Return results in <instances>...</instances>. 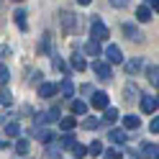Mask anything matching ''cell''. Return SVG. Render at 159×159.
Wrapping results in <instances>:
<instances>
[{
    "label": "cell",
    "mask_w": 159,
    "mask_h": 159,
    "mask_svg": "<svg viewBox=\"0 0 159 159\" xmlns=\"http://www.w3.org/2000/svg\"><path fill=\"white\" fill-rule=\"evenodd\" d=\"M90 36H93V41H108L111 31H108V26L100 21V18H93V26H90Z\"/></svg>",
    "instance_id": "6da1fadb"
},
{
    "label": "cell",
    "mask_w": 159,
    "mask_h": 159,
    "mask_svg": "<svg viewBox=\"0 0 159 159\" xmlns=\"http://www.w3.org/2000/svg\"><path fill=\"white\" fill-rule=\"evenodd\" d=\"M93 72H95L98 77H103V80H111V77H113V72H111V64H108V62H103V59L93 62Z\"/></svg>",
    "instance_id": "7a4b0ae2"
},
{
    "label": "cell",
    "mask_w": 159,
    "mask_h": 159,
    "mask_svg": "<svg viewBox=\"0 0 159 159\" xmlns=\"http://www.w3.org/2000/svg\"><path fill=\"white\" fill-rule=\"evenodd\" d=\"M59 23H62V31L69 34L75 28V13L72 11H62V13H59Z\"/></svg>",
    "instance_id": "3957f363"
},
{
    "label": "cell",
    "mask_w": 159,
    "mask_h": 159,
    "mask_svg": "<svg viewBox=\"0 0 159 159\" xmlns=\"http://www.w3.org/2000/svg\"><path fill=\"white\" fill-rule=\"evenodd\" d=\"M105 62H108V64H121V62H123V57H121V49H118L116 44H111V46L105 49Z\"/></svg>",
    "instance_id": "277c9868"
},
{
    "label": "cell",
    "mask_w": 159,
    "mask_h": 159,
    "mask_svg": "<svg viewBox=\"0 0 159 159\" xmlns=\"http://www.w3.org/2000/svg\"><path fill=\"white\" fill-rule=\"evenodd\" d=\"M108 103H111V98H108L105 93H93L90 105L95 108V111H105V108H108Z\"/></svg>",
    "instance_id": "5b68a950"
},
{
    "label": "cell",
    "mask_w": 159,
    "mask_h": 159,
    "mask_svg": "<svg viewBox=\"0 0 159 159\" xmlns=\"http://www.w3.org/2000/svg\"><path fill=\"white\" fill-rule=\"evenodd\" d=\"M139 105H141L144 113H154L157 108H159V100H157V98H152V95H144L141 100H139Z\"/></svg>",
    "instance_id": "8992f818"
},
{
    "label": "cell",
    "mask_w": 159,
    "mask_h": 159,
    "mask_svg": "<svg viewBox=\"0 0 159 159\" xmlns=\"http://www.w3.org/2000/svg\"><path fill=\"white\" fill-rule=\"evenodd\" d=\"M59 93V85H54V82H41L39 85V95L41 98H54Z\"/></svg>",
    "instance_id": "52a82bcc"
},
{
    "label": "cell",
    "mask_w": 159,
    "mask_h": 159,
    "mask_svg": "<svg viewBox=\"0 0 159 159\" xmlns=\"http://www.w3.org/2000/svg\"><path fill=\"white\" fill-rule=\"evenodd\" d=\"M108 139H111L113 144H126L128 141V134L123 131V128H111V131H108Z\"/></svg>",
    "instance_id": "ba28073f"
},
{
    "label": "cell",
    "mask_w": 159,
    "mask_h": 159,
    "mask_svg": "<svg viewBox=\"0 0 159 159\" xmlns=\"http://www.w3.org/2000/svg\"><path fill=\"white\" fill-rule=\"evenodd\" d=\"M141 69H144V59H141V57L128 59V62H126V72H128V75H136V72H141Z\"/></svg>",
    "instance_id": "9c48e42d"
},
{
    "label": "cell",
    "mask_w": 159,
    "mask_h": 159,
    "mask_svg": "<svg viewBox=\"0 0 159 159\" xmlns=\"http://www.w3.org/2000/svg\"><path fill=\"white\" fill-rule=\"evenodd\" d=\"M59 93H62L67 100H69V98H75V85H72V80H69V77L62 80V85H59Z\"/></svg>",
    "instance_id": "30bf717a"
},
{
    "label": "cell",
    "mask_w": 159,
    "mask_h": 159,
    "mask_svg": "<svg viewBox=\"0 0 159 159\" xmlns=\"http://www.w3.org/2000/svg\"><path fill=\"white\" fill-rule=\"evenodd\" d=\"M121 28H123V34L131 39V41H141V34H139V28L134 23H121Z\"/></svg>",
    "instance_id": "8fae6325"
},
{
    "label": "cell",
    "mask_w": 159,
    "mask_h": 159,
    "mask_svg": "<svg viewBox=\"0 0 159 159\" xmlns=\"http://www.w3.org/2000/svg\"><path fill=\"white\" fill-rule=\"evenodd\" d=\"M123 98H126V103H136V98H139V87L134 82H128L123 87Z\"/></svg>",
    "instance_id": "7c38bea8"
},
{
    "label": "cell",
    "mask_w": 159,
    "mask_h": 159,
    "mask_svg": "<svg viewBox=\"0 0 159 159\" xmlns=\"http://www.w3.org/2000/svg\"><path fill=\"white\" fill-rule=\"evenodd\" d=\"M152 8H149V5H139L136 8V21H141V23H146V21H152Z\"/></svg>",
    "instance_id": "4fadbf2b"
},
{
    "label": "cell",
    "mask_w": 159,
    "mask_h": 159,
    "mask_svg": "<svg viewBox=\"0 0 159 159\" xmlns=\"http://www.w3.org/2000/svg\"><path fill=\"white\" fill-rule=\"evenodd\" d=\"M157 154H159L157 144H141V157L144 159H157Z\"/></svg>",
    "instance_id": "5bb4252c"
},
{
    "label": "cell",
    "mask_w": 159,
    "mask_h": 159,
    "mask_svg": "<svg viewBox=\"0 0 159 159\" xmlns=\"http://www.w3.org/2000/svg\"><path fill=\"white\" fill-rule=\"evenodd\" d=\"M26 16H28V13H26V11H21V8H18V11L13 13V21H16V26L21 28V31H26V28H28V21H26Z\"/></svg>",
    "instance_id": "9a60e30c"
},
{
    "label": "cell",
    "mask_w": 159,
    "mask_h": 159,
    "mask_svg": "<svg viewBox=\"0 0 159 159\" xmlns=\"http://www.w3.org/2000/svg\"><path fill=\"white\" fill-rule=\"evenodd\" d=\"M146 77H149V82H152L154 87H159V67L149 64V67H146Z\"/></svg>",
    "instance_id": "2e32d148"
},
{
    "label": "cell",
    "mask_w": 159,
    "mask_h": 159,
    "mask_svg": "<svg viewBox=\"0 0 159 159\" xmlns=\"http://www.w3.org/2000/svg\"><path fill=\"white\" fill-rule=\"evenodd\" d=\"M139 126H141V121H139L136 116H123V128H128V131H136Z\"/></svg>",
    "instance_id": "e0dca14e"
},
{
    "label": "cell",
    "mask_w": 159,
    "mask_h": 159,
    "mask_svg": "<svg viewBox=\"0 0 159 159\" xmlns=\"http://www.w3.org/2000/svg\"><path fill=\"white\" fill-rule=\"evenodd\" d=\"M77 141H75V134L72 131H67V134H62V141H59V146L62 149H72Z\"/></svg>",
    "instance_id": "ac0fdd59"
},
{
    "label": "cell",
    "mask_w": 159,
    "mask_h": 159,
    "mask_svg": "<svg viewBox=\"0 0 159 159\" xmlns=\"http://www.w3.org/2000/svg\"><path fill=\"white\" fill-rule=\"evenodd\" d=\"M36 136H39V141H41V144H46V146L54 141V134H52V131H46V128H41V131L36 128Z\"/></svg>",
    "instance_id": "d6986e66"
},
{
    "label": "cell",
    "mask_w": 159,
    "mask_h": 159,
    "mask_svg": "<svg viewBox=\"0 0 159 159\" xmlns=\"http://www.w3.org/2000/svg\"><path fill=\"white\" fill-rule=\"evenodd\" d=\"M52 62H54V69H57V72H69V67H67V62H64V59L62 57H57V54H52Z\"/></svg>",
    "instance_id": "ffe728a7"
},
{
    "label": "cell",
    "mask_w": 159,
    "mask_h": 159,
    "mask_svg": "<svg viewBox=\"0 0 159 159\" xmlns=\"http://www.w3.org/2000/svg\"><path fill=\"white\" fill-rule=\"evenodd\" d=\"M72 67L77 69V72H85V69H87V62H85L80 54H72Z\"/></svg>",
    "instance_id": "44dd1931"
},
{
    "label": "cell",
    "mask_w": 159,
    "mask_h": 159,
    "mask_svg": "<svg viewBox=\"0 0 159 159\" xmlns=\"http://www.w3.org/2000/svg\"><path fill=\"white\" fill-rule=\"evenodd\" d=\"M72 113H75V116H85V113H87V103H82V100H72Z\"/></svg>",
    "instance_id": "7402d4cb"
},
{
    "label": "cell",
    "mask_w": 159,
    "mask_h": 159,
    "mask_svg": "<svg viewBox=\"0 0 159 159\" xmlns=\"http://www.w3.org/2000/svg\"><path fill=\"white\" fill-rule=\"evenodd\" d=\"M85 52L90 54V57H100V46H98V41H93V39H90V41L85 44Z\"/></svg>",
    "instance_id": "603a6c76"
},
{
    "label": "cell",
    "mask_w": 159,
    "mask_h": 159,
    "mask_svg": "<svg viewBox=\"0 0 159 159\" xmlns=\"http://www.w3.org/2000/svg\"><path fill=\"white\" fill-rule=\"evenodd\" d=\"M103 121H105V123H116V121H118V111H116V108H105Z\"/></svg>",
    "instance_id": "cb8c5ba5"
},
{
    "label": "cell",
    "mask_w": 159,
    "mask_h": 159,
    "mask_svg": "<svg viewBox=\"0 0 159 159\" xmlns=\"http://www.w3.org/2000/svg\"><path fill=\"white\" fill-rule=\"evenodd\" d=\"M59 157H62V146H49L44 159H59Z\"/></svg>",
    "instance_id": "d4e9b609"
},
{
    "label": "cell",
    "mask_w": 159,
    "mask_h": 159,
    "mask_svg": "<svg viewBox=\"0 0 159 159\" xmlns=\"http://www.w3.org/2000/svg\"><path fill=\"white\" fill-rule=\"evenodd\" d=\"M87 154L100 157V154H103V141H93V144H90V149H87Z\"/></svg>",
    "instance_id": "484cf974"
},
{
    "label": "cell",
    "mask_w": 159,
    "mask_h": 159,
    "mask_svg": "<svg viewBox=\"0 0 159 159\" xmlns=\"http://www.w3.org/2000/svg\"><path fill=\"white\" fill-rule=\"evenodd\" d=\"M59 123H62V131H72V128L77 126L75 118H59Z\"/></svg>",
    "instance_id": "4316f807"
},
{
    "label": "cell",
    "mask_w": 159,
    "mask_h": 159,
    "mask_svg": "<svg viewBox=\"0 0 159 159\" xmlns=\"http://www.w3.org/2000/svg\"><path fill=\"white\" fill-rule=\"evenodd\" d=\"M98 126H100V121H98V118H85V121H82V128H87V131H95Z\"/></svg>",
    "instance_id": "83f0119b"
},
{
    "label": "cell",
    "mask_w": 159,
    "mask_h": 159,
    "mask_svg": "<svg viewBox=\"0 0 159 159\" xmlns=\"http://www.w3.org/2000/svg\"><path fill=\"white\" fill-rule=\"evenodd\" d=\"M72 154H75L77 159H82V157H87V146H82V144H75V146H72Z\"/></svg>",
    "instance_id": "f1b7e54d"
},
{
    "label": "cell",
    "mask_w": 159,
    "mask_h": 159,
    "mask_svg": "<svg viewBox=\"0 0 159 159\" xmlns=\"http://www.w3.org/2000/svg\"><path fill=\"white\" fill-rule=\"evenodd\" d=\"M0 103H3V105H11V103H13V95H11V90H5V87L0 90Z\"/></svg>",
    "instance_id": "f546056e"
},
{
    "label": "cell",
    "mask_w": 159,
    "mask_h": 159,
    "mask_svg": "<svg viewBox=\"0 0 159 159\" xmlns=\"http://www.w3.org/2000/svg\"><path fill=\"white\" fill-rule=\"evenodd\" d=\"M5 134L8 136H18V134H21V126H18V123H5Z\"/></svg>",
    "instance_id": "4dcf8cb0"
},
{
    "label": "cell",
    "mask_w": 159,
    "mask_h": 159,
    "mask_svg": "<svg viewBox=\"0 0 159 159\" xmlns=\"http://www.w3.org/2000/svg\"><path fill=\"white\" fill-rule=\"evenodd\" d=\"M16 152L18 154H28V141H26V139H18V141H16Z\"/></svg>",
    "instance_id": "1f68e13d"
},
{
    "label": "cell",
    "mask_w": 159,
    "mask_h": 159,
    "mask_svg": "<svg viewBox=\"0 0 159 159\" xmlns=\"http://www.w3.org/2000/svg\"><path fill=\"white\" fill-rule=\"evenodd\" d=\"M8 80H11V72H8V67H5V64H0V85H5Z\"/></svg>",
    "instance_id": "d6a6232c"
},
{
    "label": "cell",
    "mask_w": 159,
    "mask_h": 159,
    "mask_svg": "<svg viewBox=\"0 0 159 159\" xmlns=\"http://www.w3.org/2000/svg\"><path fill=\"white\" fill-rule=\"evenodd\" d=\"M103 157H105V159H121V152H118V149H105Z\"/></svg>",
    "instance_id": "836d02e7"
},
{
    "label": "cell",
    "mask_w": 159,
    "mask_h": 159,
    "mask_svg": "<svg viewBox=\"0 0 159 159\" xmlns=\"http://www.w3.org/2000/svg\"><path fill=\"white\" fill-rule=\"evenodd\" d=\"M59 116H62V111H59V108H52V111L46 113V121H59Z\"/></svg>",
    "instance_id": "e575fe53"
},
{
    "label": "cell",
    "mask_w": 159,
    "mask_h": 159,
    "mask_svg": "<svg viewBox=\"0 0 159 159\" xmlns=\"http://www.w3.org/2000/svg\"><path fill=\"white\" fill-rule=\"evenodd\" d=\"M49 44H52V39H49V34H46V36H44V41L39 44V52H44V54H46V52H49Z\"/></svg>",
    "instance_id": "d590c367"
},
{
    "label": "cell",
    "mask_w": 159,
    "mask_h": 159,
    "mask_svg": "<svg viewBox=\"0 0 159 159\" xmlns=\"http://www.w3.org/2000/svg\"><path fill=\"white\" fill-rule=\"evenodd\" d=\"M149 131H152V134H159V118H154V121L149 123Z\"/></svg>",
    "instance_id": "8d00e7d4"
},
{
    "label": "cell",
    "mask_w": 159,
    "mask_h": 159,
    "mask_svg": "<svg viewBox=\"0 0 159 159\" xmlns=\"http://www.w3.org/2000/svg\"><path fill=\"white\" fill-rule=\"evenodd\" d=\"M111 5H113V8H126L128 0H111Z\"/></svg>",
    "instance_id": "74e56055"
},
{
    "label": "cell",
    "mask_w": 159,
    "mask_h": 159,
    "mask_svg": "<svg viewBox=\"0 0 159 159\" xmlns=\"http://www.w3.org/2000/svg\"><path fill=\"white\" fill-rule=\"evenodd\" d=\"M82 95H93V87L90 85H82Z\"/></svg>",
    "instance_id": "f35d334b"
},
{
    "label": "cell",
    "mask_w": 159,
    "mask_h": 159,
    "mask_svg": "<svg viewBox=\"0 0 159 159\" xmlns=\"http://www.w3.org/2000/svg\"><path fill=\"white\" fill-rule=\"evenodd\" d=\"M152 11H157V13H159V0H152Z\"/></svg>",
    "instance_id": "ab89813d"
},
{
    "label": "cell",
    "mask_w": 159,
    "mask_h": 159,
    "mask_svg": "<svg viewBox=\"0 0 159 159\" xmlns=\"http://www.w3.org/2000/svg\"><path fill=\"white\" fill-rule=\"evenodd\" d=\"M77 3H80V5H90L93 0H77Z\"/></svg>",
    "instance_id": "60d3db41"
},
{
    "label": "cell",
    "mask_w": 159,
    "mask_h": 159,
    "mask_svg": "<svg viewBox=\"0 0 159 159\" xmlns=\"http://www.w3.org/2000/svg\"><path fill=\"white\" fill-rule=\"evenodd\" d=\"M157 100H159V95H157Z\"/></svg>",
    "instance_id": "b9f144b4"
},
{
    "label": "cell",
    "mask_w": 159,
    "mask_h": 159,
    "mask_svg": "<svg viewBox=\"0 0 159 159\" xmlns=\"http://www.w3.org/2000/svg\"><path fill=\"white\" fill-rule=\"evenodd\" d=\"M157 159H159V154H157Z\"/></svg>",
    "instance_id": "7bdbcfd3"
},
{
    "label": "cell",
    "mask_w": 159,
    "mask_h": 159,
    "mask_svg": "<svg viewBox=\"0 0 159 159\" xmlns=\"http://www.w3.org/2000/svg\"><path fill=\"white\" fill-rule=\"evenodd\" d=\"M16 3H18V0H16Z\"/></svg>",
    "instance_id": "ee69618b"
}]
</instances>
